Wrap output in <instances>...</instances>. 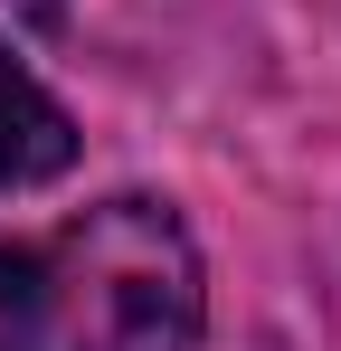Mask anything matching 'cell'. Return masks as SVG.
Instances as JSON below:
<instances>
[{"mask_svg": "<svg viewBox=\"0 0 341 351\" xmlns=\"http://www.w3.org/2000/svg\"><path fill=\"white\" fill-rule=\"evenodd\" d=\"M29 351H190L199 247L162 199H105L48 256H29Z\"/></svg>", "mask_w": 341, "mask_h": 351, "instance_id": "6da1fadb", "label": "cell"}, {"mask_svg": "<svg viewBox=\"0 0 341 351\" xmlns=\"http://www.w3.org/2000/svg\"><path fill=\"white\" fill-rule=\"evenodd\" d=\"M66 162H76V123H66V105L0 48V190L57 180Z\"/></svg>", "mask_w": 341, "mask_h": 351, "instance_id": "7a4b0ae2", "label": "cell"}, {"mask_svg": "<svg viewBox=\"0 0 341 351\" xmlns=\"http://www.w3.org/2000/svg\"><path fill=\"white\" fill-rule=\"evenodd\" d=\"M29 304H38V276L19 247H0V351H29Z\"/></svg>", "mask_w": 341, "mask_h": 351, "instance_id": "3957f363", "label": "cell"}]
</instances>
